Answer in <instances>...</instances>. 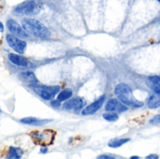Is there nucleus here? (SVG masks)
Returning a JSON list of instances; mask_svg holds the SVG:
<instances>
[{"label":"nucleus","instance_id":"nucleus-19","mask_svg":"<svg viewBox=\"0 0 160 159\" xmlns=\"http://www.w3.org/2000/svg\"><path fill=\"white\" fill-rule=\"evenodd\" d=\"M150 82H152L155 85H158L160 87V77L159 76H153L149 78Z\"/></svg>","mask_w":160,"mask_h":159},{"label":"nucleus","instance_id":"nucleus-18","mask_svg":"<svg viewBox=\"0 0 160 159\" xmlns=\"http://www.w3.org/2000/svg\"><path fill=\"white\" fill-rule=\"evenodd\" d=\"M103 118L107 121H110V122H114V121H117L118 120V114L113 112H108L106 113L103 114Z\"/></svg>","mask_w":160,"mask_h":159},{"label":"nucleus","instance_id":"nucleus-27","mask_svg":"<svg viewBox=\"0 0 160 159\" xmlns=\"http://www.w3.org/2000/svg\"><path fill=\"white\" fill-rule=\"evenodd\" d=\"M1 112H1V110H0V114H1Z\"/></svg>","mask_w":160,"mask_h":159},{"label":"nucleus","instance_id":"nucleus-22","mask_svg":"<svg viewBox=\"0 0 160 159\" xmlns=\"http://www.w3.org/2000/svg\"><path fill=\"white\" fill-rule=\"evenodd\" d=\"M51 104H52V106H53V107H59L60 106V101L57 99V100H53V101H52L51 102Z\"/></svg>","mask_w":160,"mask_h":159},{"label":"nucleus","instance_id":"nucleus-23","mask_svg":"<svg viewBox=\"0 0 160 159\" xmlns=\"http://www.w3.org/2000/svg\"><path fill=\"white\" fill-rule=\"evenodd\" d=\"M147 159H158V156H157V155H150V156H148L147 157H146Z\"/></svg>","mask_w":160,"mask_h":159},{"label":"nucleus","instance_id":"nucleus-5","mask_svg":"<svg viewBox=\"0 0 160 159\" xmlns=\"http://www.w3.org/2000/svg\"><path fill=\"white\" fill-rule=\"evenodd\" d=\"M7 27L8 29V31L14 35V36H17L21 38H26L28 37V34L24 31V29L22 28V26H21L16 21L12 20V19H9L8 20L7 22Z\"/></svg>","mask_w":160,"mask_h":159},{"label":"nucleus","instance_id":"nucleus-16","mask_svg":"<svg viewBox=\"0 0 160 159\" xmlns=\"http://www.w3.org/2000/svg\"><path fill=\"white\" fill-rule=\"evenodd\" d=\"M72 96V91L70 89H65L63 91H61L59 93V95H57V99L62 102V101H66L68 99H69Z\"/></svg>","mask_w":160,"mask_h":159},{"label":"nucleus","instance_id":"nucleus-20","mask_svg":"<svg viewBox=\"0 0 160 159\" xmlns=\"http://www.w3.org/2000/svg\"><path fill=\"white\" fill-rule=\"evenodd\" d=\"M150 124H153V125H160V114L156 115L154 118H152L150 120Z\"/></svg>","mask_w":160,"mask_h":159},{"label":"nucleus","instance_id":"nucleus-7","mask_svg":"<svg viewBox=\"0 0 160 159\" xmlns=\"http://www.w3.org/2000/svg\"><path fill=\"white\" fill-rule=\"evenodd\" d=\"M105 110L107 112H115V111H118V112H126L128 110V107L126 106V104L122 103L118 99L112 98V99H110L107 102V104L105 106Z\"/></svg>","mask_w":160,"mask_h":159},{"label":"nucleus","instance_id":"nucleus-4","mask_svg":"<svg viewBox=\"0 0 160 159\" xmlns=\"http://www.w3.org/2000/svg\"><path fill=\"white\" fill-rule=\"evenodd\" d=\"M60 87L59 86H39L37 88V92L45 100H51L58 93H59Z\"/></svg>","mask_w":160,"mask_h":159},{"label":"nucleus","instance_id":"nucleus-6","mask_svg":"<svg viewBox=\"0 0 160 159\" xmlns=\"http://www.w3.org/2000/svg\"><path fill=\"white\" fill-rule=\"evenodd\" d=\"M36 8H37L36 2L33 0H30V1H25L18 5L15 7L14 11L17 14H21V15H29V14L34 13L36 11Z\"/></svg>","mask_w":160,"mask_h":159},{"label":"nucleus","instance_id":"nucleus-17","mask_svg":"<svg viewBox=\"0 0 160 159\" xmlns=\"http://www.w3.org/2000/svg\"><path fill=\"white\" fill-rule=\"evenodd\" d=\"M23 77H24V79H25L29 83H31V84H35V83L38 82V80H37V78H36V76H35V74H34L33 72L27 71V72H25V73L23 74Z\"/></svg>","mask_w":160,"mask_h":159},{"label":"nucleus","instance_id":"nucleus-13","mask_svg":"<svg viewBox=\"0 0 160 159\" xmlns=\"http://www.w3.org/2000/svg\"><path fill=\"white\" fill-rule=\"evenodd\" d=\"M147 105L150 109H157L160 107V94L158 93H155L154 95H152L147 102Z\"/></svg>","mask_w":160,"mask_h":159},{"label":"nucleus","instance_id":"nucleus-3","mask_svg":"<svg viewBox=\"0 0 160 159\" xmlns=\"http://www.w3.org/2000/svg\"><path fill=\"white\" fill-rule=\"evenodd\" d=\"M6 40H7L8 45L12 50H14L17 53L22 54L25 52L27 44L21 37H19L17 36H14L12 34H8V35L6 36Z\"/></svg>","mask_w":160,"mask_h":159},{"label":"nucleus","instance_id":"nucleus-10","mask_svg":"<svg viewBox=\"0 0 160 159\" xmlns=\"http://www.w3.org/2000/svg\"><path fill=\"white\" fill-rule=\"evenodd\" d=\"M84 102L81 97H75L68 101H67L64 104L65 110H80L83 107Z\"/></svg>","mask_w":160,"mask_h":159},{"label":"nucleus","instance_id":"nucleus-12","mask_svg":"<svg viewBox=\"0 0 160 159\" xmlns=\"http://www.w3.org/2000/svg\"><path fill=\"white\" fill-rule=\"evenodd\" d=\"M21 122L24 125H30V126H41L45 123L51 122V120H39L35 117H25L21 119Z\"/></svg>","mask_w":160,"mask_h":159},{"label":"nucleus","instance_id":"nucleus-25","mask_svg":"<svg viewBox=\"0 0 160 159\" xmlns=\"http://www.w3.org/2000/svg\"><path fill=\"white\" fill-rule=\"evenodd\" d=\"M4 30H5V29H4V25H3V23L0 22V33H3Z\"/></svg>","mask_w":160,"mask_h":159},{"label":"nucleus","instance_id":"nucleus-2","mask_svg":"<svg viewBox=\"0 0 160 159\" xmlns=\"http://www.w3.org/2000/svg\"><path fill=\"white\" fill-rule=\"evenodd\" d=\"M114 94L122 103L128 106L133 108H140L143 106L142 102L135 98L131 88L126 83H119L118 85H116V87L114 88Z\"/></svg>","mask_w":160,"mask_h":159},{"label":"nucleus","instance_id":"nucleus-15","mask_svg":"<svg viewBox=\"0 0 160 159\" xmlns=\"http://www.w3.org/2000/svg\"><path fill=\"white\" fill-rule=\"evenodd\" d=\"M129 141H130V139H113V140L110 141L109 147H111V148H118V147L124 145L125 143L128 142Z\"/></svg>","mask_w":160,"mask_h":159},{"label":"nucleus","instance_id":"nucleus-8","mask_svg":"<svg viewBox=\"0 0 160 159\" xmlns=\"http://www.w3.org/2000/svg\"><path fill=\"white\" fill-rule=\"evenodd\" d=\"M104 101H105V96H102L97 101L93 102L92 104H90L89 106H87L85 109H83L82 112V115H91V114L96 113L101 108V106L103 105Z\"/></svg>","mask_w":160,"mask_h":159},{"label":"nucleus","instance_id":"nucleus-28","mask_svg":"<svg viewBox=\"0 0 160 159\" xmlns=\"http://www.w3.org/2000/svg\"><path fill=\"white\" fill-rule=\"evenodd\" d=\"M158 2H160V0H158Z\"/></svg>","mask_w":160,"mask_h":159},{"label":"nucleus","instance_id":"nucleus-26","mask_svg":"<svg viewBox=\"0 0 160 159\" xmlns=\"http://www.w3.org/2000/svg\"><path fill=\"white\" fill-rule=\"evenodd\" d=\"M131 159H139V157H131Z\"/></svg>","mask_w":160,"mask_h":159},{"label":"nucleus","instance_id":"nucleus-9","mask_svg":"<svg viewBox=\"0 0 160 159\" xmlns=\"http://www.w3.org/2000/svg\"><path fill=\"white\" fill-rule=\"evenodd\" d=\"M52 131H43V132H38V131H34V133H32V137L38 141V142H41V143H44V144H49V142H47L48 140L52 142V139H53V136H52Z\"/></svg>","mask_w":160,"mask_h":159},{"label":"nucleus","instance_id":"nucleus-14","mask_svg":"<svg viewBox=\"0 0 160 159\" xmlns=\"http://www.w3.org/2000/svg\"><path fill=\"white\" fill-rule=\"evenodd\" d=\"M22 157V151L20 148L17 147H9L8 154V158L18 159Z\"/></svg>","mask_w":160,"mask_h":159},{"label":"nucleus","instance_id":"nucleus-24","mask_svg":"<svg viewBox=\"0 0 160 159\" xmlns=\"http://www.w3.org/2000/svg\"><path fill=\"white\" fill-rule=\"evenodd\" d=\"M48 152V149H47V147H41V149H40V153H42V154H45V153H47Z\"/></svg>","mask_w":160,"mask_h":159},{"label":"nucleus","instance_id":"nucleus-1","mask_svg":"<svg viewBox=\"0 0 160 159\" xmlns=\"http://www.w3.org/2000/svg\"><path fill=\"white\" fill-rule=\"evenodd\" d=\"M22 26L28 35L34 36L36 37L46 38L49 37L51 35L49 29L43 23L33 18L23 19L22 22Z\"/></svg>","mask_w":160,"mask_h":159},{"label":"nucleus","instance_id":"nucleus-11","mask_svg":"<svg viewBox=\"0 0 160 159\" xmlns=\"http://www.w3.org/2000/svg\"><path fill=\"white\" fill-rule=\"evenodd\" d=\"M8 60L18 66V67H27L28 66V61L25 57L22 55H20V53H9L8 54Z\"/></svg>","mask_w":160,"mask_h":159},{"label":"nucleus","instance_id":"nucleus-21","mask_svg":"<svg viewBox=\"0 0 160 159\" xmlns=\"http://www.w3.org/2000/svg\"><path fill=\"white\" fill-rule=\"evenodd\" d=\"M98 158H99V159H103V158H105V159H113V158H115L114 157H111V156H107V155H104V156H98Z\"/></svg>","mask_w":160,"mask_h":159}]
</instances>
